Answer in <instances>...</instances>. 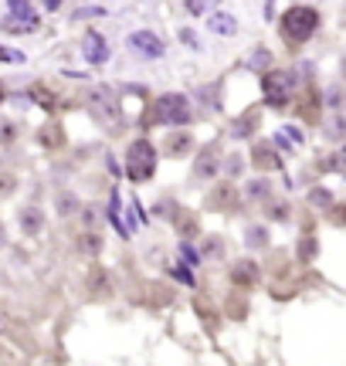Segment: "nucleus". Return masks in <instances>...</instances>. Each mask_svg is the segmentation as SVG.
I'll return each mask as SVG.
<instances>
[{"label":"nucleus","mask_w":346,"mask_h":366,"mask_svg":"<svg viewBox=\"0 0 346 366\" xmlns=\"http://www.w3.org/2000/svg\"><path fill=\"white\" fill-rule=\"evenodd\" d=\"M82 248H85V251H95V248H99V241H95V234H85V241H82Z\"/></svg>","instance_id":"nucleus-26"},{"label":"nucleus","mask_w":346,"mask_h":366,"mask_svg":"<svg viewBox=\"0 0 346 366\" xmlns=\"http://www.w3.org/2000/svg\"><path fill=\"white\" fill-rule=\"evenodd\" d=\"M58 207H62V214H72V207H75V200L68 197V194H62V197H58Z\"/></svg>","instance_id":"nucleus-25"},{"label":"nucleus","mask_w":346,"mask_h":366,"mask_svg":"<svg viewBox=\"0 0 346 366\" xmlns=\"http://www.w3.org/2000/svg\"><path fill=\"white\" fill-rule=\"evenodd\" d=\"M319 28V14H316L313 7H289L282 17V38L285 41H292V45H302V41H309Z\"/></svg>","instance_id":"nucleus-2"},{"label":"nucleus","mask_w":346,"mask_h":366,"mask_svg":"<svg viewBox=\"0 0 346 366\" xmlns=\"http://www.w3.org/2000/svg\"><path fill=\"white\" fill-rule=\"evenodd\" d=\"M41 221H45V217H41V211H38V207L21 211V228L28 231V234H38V231H41Z\"/></svg>","instance_id":"nucleus-12"},{"label":"nucleus","mask_w":346,"mask_h":366,"mask_svg":"<svg viewBox=\"0 0 346 366\" xmlns=\"http://www.w3.org/2000/svg\"><path fill=\"white\" fill-rule=\"evenodd\" d=\"M255 278H258L255 261H238L235 268H231V282H235V285H252Z\"/></svg>","instance_id":"nucleus-11"},{"label":"nucleus","mask_w":346,"mask_h":366,"mask_svg":"<svg viewBox=\"0 0 346 366\" xmlns=\"http://www.w3.org/2000/svg\"><path fill=\"white\" fill-rule=\"evenodd\" d=\"M211 30H218V34H235L238 21L231 14H214L211 17Z\"/></svg>","instance_id":"nucleus-13"},{"label":"nucleus","mask_w":346,"mask_h":366,"mask_svg":"<svg viewBox=\"0 0 346 366\" xmlns=\"http://www.w3.org/2000/svg\"><path fill=\"white\" fill-rule=\"evenodd\" d=\"M180 258L187 261V265H197V255H194V248H190V244H180Z\"/></svg>","instance_id":"nucleus-24"},{"label":"nucleus","mask_w":346,"mask_h":366,"mask_svg":"<svg viewBox=\"0 0 346 366\" xmlns=\"http://www.w3.org/2000/svg\"><path fill=\"white\" fill-rule=\"evenodd\" d=\"M214 4H218V0H187V11L190 14H207V11H211V7H214Z\"/></svg>","instance_id":"nucleus-17"},{"label":"nucleus","mask_w":346,"mask_h":366,"mask_svg":"<svg viewBox=\"0 0 346 366\" xmlns=\"http://www.w3.org/2000/svg\"><path fill=\"white\" fill-rule=\"evenodd\" d=\"M11 4V17L4 21V30H34L38 28V14L31 11L28 0H7Z\"/></svg>","instance_id":"nucleus-5"},{"label":"nucleus","mask_w":346,"mask_h":366,"mask_svg":"<svg viewBox=\"0 0 346 366\" xmlns=\"http://www.w3.org/2000/svg\"><path fill=\"white\" fill-rule=\"evenodd\" d=\"M153 173H157V150H153V143H150V139H136V143H129L126 177L133 183H146Z\"/></svg>","instance_id":"nucleus-1"},{"label":"nucleus","mask_w":346,"mask_h":366,"mask_svg":"<svg viewBox=\"0 0 346 366\" xmlns=\"http://www.w3.org/2000/svg\"><path fill=\"white\" fill-rule=\"evenodd\" d=\"M11 187H14V177H0V190H4V194H7Z\"/></svg>","instance_id":"nucleus-29"},{"label":"nucleus","mask_w":346,"mask_h":366,"mask_svg":"<svg viewBox=\"0 0 346 366\" xmlns=\"http://www.w3.org/2000/svg\"><path fill=\"white\" fill-rule=\"evenodd\" d=\"M58 4H62V0H48V11H55V7H58Z\"/></svg>","instance_id":"nucleus-30"},{"label":"nucleus","mask_w":346,"mask_h":366,"mask_svg":"<svg viewBox=\"0 0 346 366\" xmlns=\"http://www.w3.org/2000/svg\"><path fill=\"white\" fill-rule=\"evenodd\" d=\"M0 102H4V85H0Z\"/></svg>","instance_id":"nucleus-31"},{"label":"nucleus","mask_w":346,"mask_h":366,"mask_svg":"<svg viewBox=\"0 0 346 366\" xmlns=\"http://www.w3.org/2000/svg\"><path fill=\"white\" fill-rule=\"evenodd\" d=\"M248 244H252V248L265 244V231H262V228H252V231H248Z\"/></svg>","instance_id":"nucleus-21"},{"label":"nucleus","mask_w":346,"mask_h":366,"mask_svg":"<svg viewBox=\"0 0 346 366\" xmlns=\"http://www.w3.org/2000/svg\"><path fill=\"white\" fill-rule=\"evenodd\" d=\"M252 65H255V68H262V65H268V51H258V55L252 58Z\"/></svg>","instance_id":"nucleus-27"},{"label":"nucleus","mask_w":346,"mask_h":366,"mask_svg":"<svg viewBox=\"0 0 346 366\" xmlns=\"http://www.w3.org/2000/svg\"><path fill=\"white\" fill-rule=\"evenodd\" d=\"M0 61L4 65H24V51H17V48H7V45H0Z\"/></svg>","instance_id":"nucleus-16"},{"label":"nucleus","mask_w":346,"mask_h":366,"mask_svg":"<svg viewBox=\"0 0 346 366\" xmlns=\"http://www.w3.org/2000/svg\"><path fill=\"white\" fill-rule=\"evenodd\" d=\"M190 146H194V139H190L187 133H173L170 143H167V152H173V156H177V152H187Z\"/></svg>","instance_id":"nucleus-14"},{"label":"nucleus","mask_w":346,"mask_h":366,"mask_svg":"<svg viewBox=\"0 0 346 366\" xmlns=\"http://www.w3.org/2000/svg\"><path fill=\"white\" fill-rule=\"evenodd\" d=\"M214 170H218V163H214V152L204 150V152H201V160H197V177H211Z\"/></svg>","instance_id":"nucleus-15"},{"label":"nucleus","mask_w":346,"mask_h":366,"mask_svg":"<svg viewBox=\"0 0 346 366\" xmlns=\"http://www.w3.org/2000/svg\"><path fill=\"white\" fill-rule=\"evenodd\" d=\"M153 119L163 122V126H184V122L190 119L187 95H180V92H167V95H160L157 106H153Z\"/></svg>","instance_id":"nucleus-3"},{"label":"nucleus","mask_w":346,"mask_h":366,"mask_svg":"<svg viewBox=\"0 0 346 366\" xmlns=\"http://www.w3.org/2000/svg\"><path fill=\"white\" fill-rule=\"evenodd\" d=\"M309 200H313V204H323V207H326V204H333V197L326 194V190H313V194H309Z\"/></svg>","instance_id":"nucleus-22"},{"label":"nucleus","mask_w":346,"mask_h":366,"mask_svg":"<svg viewBox=\"0 0 346 366\" xmlns=\"http://www.w3.org/2000/svg\"><path fill=\"white\" fill-rule=\"evenodd\" d=\"M255 167H258V170H275V167H282V160L275 156V150H272V146L258 143V146H255Z\"/></svg>","instance_id":"nucleus-10"},{"label":"nucleus","mask_w":346,"mask_h":366,"mask_svg":"<svg viewBox=\"0 0 346 366\" xmlns=\"http://www.w3.org/2000/svg\"><path fill=\"white\" fill-rule=\"evenodd\" d=\"M0 139H4V143L14 139V122H0Z\"/></svg>","instance_id":"nucleus-23"},{"label":"nucleus","mask_w":346,"mask_h":366,"mask_svg":"<svg viewBox=\"0 0 346 366\" xmlns=\"http://www.w3.org/2000/svg\"><path fill=\"white\" fill-rule=\"evenodd\" d=\"M92 109H95V116L106 122V126H112V129H119V126H123V112H119V102H116V99H112L106 89H102V92H92Z\"/></svg>","instance_id":"nucleus-6"},{"label":"nucleus","mask_w":346,"mask_h":366,"mask_svg":"<svg viewBox=\"0 0 346 366\" xmlns=\"http://www.w3.org/2000/svg\"><path fill=\"white\" fill-rule=\"evenodd\" d=\"M82 55L89 65H102V61H109V45H106V38L99 34V30H89L85 38H82Z\"/></svg>","instance_id":"nucleus-7"},{"label":"nucleus","mask_w":346,"mask_h":366,"mask_svg":"<svg viewBox=\"0 0 346 366\" xmlns=\"http://www.w3.org/2000/svg\"><path fill=\"white\" fill-rule=\"evenodd\" d=\"M31 99H38V106H45V109L55 106V95H51V92H45V89H31Z\"/></svg>","instance_id":"nucleus-19"},{"label":"nucleus","mask_w":346,"mask_h":366,"mask_svg":"<svg viewBox=\"0 0 346 366\" xmlns=\"http://www.w3.org/2000/svg\"><path fill=\"white\" fill-rule=\"evenodd\" d=\"M235 204H238L235 183H218V187L211 190V197H207V207H211V211H235Z\"/></svg>","instance_id":"nucleus-8"},{"label":"nucleus","mask_w":346,"mask_h":366,"mask_svg":"<svg viewBox=\"0 0 346 366\" xmlns=\"http://www.w3.org/2000/svg\"><path fill=\"white\" fill-rule=\"evenodd\" d=\"M0 241H4V228H0Z\"/></svg>","instance_id":"nucleus-32"},{"label":"nucleus","mask_w":346,"mask_h":366,"mask_svg":"<svg viewBox=\"0 0 346 366\" xmlns=\"http://www.w3.org/2000/svg\"><path fill=\"white\" fill-rule=\"evenodd\" d=\"M41 143H48V146H58V143H62V133H58V126H48L45 133H41Z\"/></svg>","instance_id":"nucleus-20"},{"label":"nucleus","mask_w":346,"mask_h":366,"mask_svg":"<svg viewBox=\"0 0 346 366\" xmlns=\"http://www.w3.org/2000/svg\"><path fill=\"white\" fill-rule=\"evenodd\" d=\"M129 48H136L143 58H160V55H163V41H160L157 34H150V30L129 34Z\"/></svg>","instance_id":"nucleus-9"},{"label":"nucleus","mask_w":346,"mask_h":366,"mask_svg":"<svg viewBox=\"0 0 346 366\" xmlns=\"http://www.w3.org/2000/svg\"><path fill=\"white\" fill-rule=\"evenodd\" d=\"M252 126H255V112H248L241 122H235V136H248V133H252Z\"/></svg>","instance_id":"nucleus-18"},{"label":"nucleus","mask_w":346,"mask_h":366,"mask_svg":"<svg viewBox=\"0 0 346 366\" xmlns=\"http://www.w3.org/2000/svg\"><path fill=\"white\" fill-rule=\"evenodd\" d=\"M292 85H296V78L289 75V72H268L262 75V89H265V102L275 109L289 106V99H292Z\"/></svg>","instance_id":"nucleus-4"},{"label":"nucleus","mask_w":346,"mask_h":366,"mask_svg":"<svg viewBox=\"0 0 346 366\" xmlns=\"http://www.w3.org/2000/svg\"><path fill=\"white\" fill-rule=\"evenodd\" d=\"M180 41H187V45H197V38H194V30H180Z\"/></svg>","instance_id":"nucleus-28"}]
</instances>
